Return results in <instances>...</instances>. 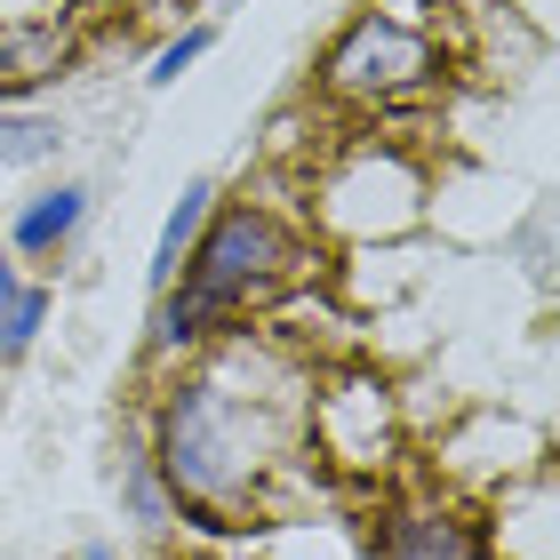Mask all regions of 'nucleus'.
I'll list each match as a JSON object with an SVG mask.
<instances>
[{
    "instance_id": "423d86ee",
    "label": "nucleus",
    "mask_w": 560,
    "mask_h": 560,
    "mask_svg": "<svg viewBox=\"0 0 560 560\" xmlns=\"http://www.w3.org/2000/svg\"><path fill=\"white\" fill-rule=\"evenodd\" d=\"M369 560H489V528L456 504H385L369 513Z\"/></svg>"
},
{
    "instance_id": "39448f33",
    "label": "nucleus",
    "mask_w": 560,
    "mask_h": 560,
    "mask_svg": "<svg viewBox=\"0 0 560 560\" xmlns=\"http://www.w3.org/2000/svg\"><path fill=\"white\" fill-rule=\"evenodd\" d=\"M400 448V417H393V385L376 369H337L313 376L304 393V456L337 472H385Z\"/></svg>"
},
{
    "instance_id": "4468645a",
    "label": "nucleus",
    "mask_w": 560,
    "mask_h": 560,
    "mask_svg": "<svg viewBox=\"0 0 560 560\" xmlns=\"http://www.w3.org/2000/svg\"><path fill=\"white\" fill-rule=\"evenodd\" d=\"M81 560H120V552L113 545H81Z\"/></svg>"
},
{
    "instance_id": "0eeeda50",
    "label": "nucleus",
    "mask_w": 560,
    "mask_h": 560,
    "mask_svg": "<svg viewBox=\"0 0 560 560\" xmlns=\"http://www.w3.org/2000/svg\"><path fill=\"white\" fill-rule=\"evenodd\" d=\"M81 65V24L72 16H24V24H0V105L33 96L48 81Z\"/></svg>"
},
{
    "instance_id": "9b49d317",
    "label": "nucleus",
    "mask_w": 560,
    "mask_h": 560,
    "mask_svg": "<svg viewBox=\"0 0 560 560\" xmlns=\"http://www.w3.org/2000/svg\"><path fill=\"white\" fill-rule=\"evenodd\" d=\"M65 120L40 105H0V168H57Z\"/></svg>"
},
{
    "instance_id": "ddd939ff",
    "label": "nucleus",
    "mask_w": 560,
    "mask_h": 560,
    "mask_svg": "<svg viewBox=\"0 0 560 560\" xmlns=\"http://www.w3.org/2000/svg\"><path fill=\"white\" fill-rule=\"evenodd\" d=\"M120 497H129L137 528H168V521H176V504H168V489H161V472H152V456H129V465H120Z\"/></svg>"
},
{
    "instance_id": "9d476101",
    "label": "nucleus",
    "mask_w": 560,
    "mask_h": 560,
    "mask_svg": "<svg viewBox=\"0 0 560 560\" xmlns=\"http://www.w3.org/2000/svg\"><path fill=\"white\" fill-rule=\"evenodd\" d=\"M48 313H57V296H48V280H33L16 257H0V361H24V352L40 345Z\"/></svg>"
},
{
    "instance_id": "f8f14e48",
    "label": "nucleus",
    "mask_w": 560,
    "mask_h": 560,
    "mask_svg": "<svg viewBox=\"0 0 560 560\" xmlns=\"http://www.w3.org/2000/svg\"><path fill=\"white\" fill-rule=\"evenodd\" d=\"M209 48H217V24H185V33H168L161 48H152V65H144V89H176Z\"/></svg>"
},
{
    "instance_id": "1a4fd4ad",
    "label": "nucleus",
    "mask_w": 560,
    "mask_h": 560,
    "mask_svg": "<svg viewBox=\"0 0 560 560\" xmlns=\"http://www.w3.org/2000/svg\"><path fill=\"white\" fill-rule=\"evenodd\" d=\"M209 209H217V176H192V185L168 200V217H161V241H152V265H144L152 296H161L176 272H185V257H192V241H200V224H209Z\"/></svg>"
},
{
    "instance_id": "f257e3e1",
    "label": "nucleus",
    "mask_w": 560,
    "mask_h": 560,
    "mask_svg": "<svg viewBox=\"0 0 560 560\" xmlns=\"http://www.w3.org/2000/svg\"><path fill=\"white\" fill-rule=\"evenodd\" d=\"M304 393L313 369L289 345L233 328V337L200 345L192 369L176 376L152 409V472L168 504L192 528H248L272 504V480L304 456Z\"/></svg>"
},
{
    "instance_id": "7ed1b4c3",
    "label": "nucleus",
    "mask_w": 560,
    "mask_h": 560,
    "mask_svg": "<svg viewBox=\"0 0 560 560\" xmlns=\"http://www.w3.org/2000/svg\"><path fill=\"white\" fill-rule=\"evenodd\" d=\"M441 0H369L313 65V96L352 120H400L432 105L456 72V48L441 40Z\"/></svg>"
},
{
    "instance_id": "f03ea898",
    "label": "nucleus",
    "mask_w": 560,
    "mask_h": 560,
    "mask_svg": "<svg viewBox=\"0 0 560 560\" xmlns=\"http://www.w3.org/2000/svg\"><path fill=\"white\" fill-rule=\"evenodd\" d=\"M304 272H313V233H304V217L272 209V200H224L217 192V209L200 224L185 272L152 296L144 352L152 361H192L200 345L248 328V313H265V304L280 289H296Z\"/></svg>"
},
{
    "instance_id": "6e6552de",
    "label": "nucleus",
    "mask_w": 560,
    "mask_h": 560,
    "mask_svg": "<svg viewBox=\"0 0 560 560\" xmlns=\"http://www.w3.org/2000/svg\"><path fill=\"white\" fill-rule=\"evenodd\" d=\"M89 185L81 176H57V185H40V192H24L16 200V217H9V257L24 265H57L72 241H81V224H89Z\"/></svg>"
},
{
    "instance_id": "20e7f679",
    "label": "nucleus",
    "mask_w": 560,
    "mask_h": 560,
    "mask_svg": "<svg viewBox=\"0 0 560 560\" xmlns=\"http://www.w3.org/2000/svg\"><path fill=\"white\" fill-rule=\"evenodd\" d=\"M424 200H432V176H424V161L409 144L376 137V129H352L304 168V233L345 241V248H376V241L417 233Z\"/></svg>"
}]
</instances>
